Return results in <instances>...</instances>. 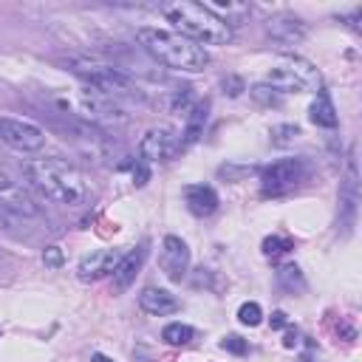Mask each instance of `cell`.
I'll return each instance as SVG.
<instances>
[{
	"label": "cell",
	"mask_w": 362,
	"mask_h": 362,
	"mask_svg": "<svg viewBox=\"0 0 362 362\" xmlns=\"http://www.w3.org/2000/svg\"><path fill=\"white\" fill-rule=\"evenodd\" d=\"M25 175L31 181V187L51 204L59 206H82L90 201L93 189L85 178V173L57 156H45V158H28L25 161Z\"/></svg>",
	"instance_id": "1"
},
{
	"label": "cell",
	"mask_w": 362,
	"mask_h": 362,
	"mask_svg": "<svg viewBox=\"0 0 362 362\" xmlns=\"http://www.w3.org/2000/svg\"><path fill=\"white\" fill-rule=\"evenodd\" d=\"M136 40L164 68H173V71H181V74H201L209 65L206 48H201L198 42L181 37L178 31L141 25V28H136Z\"/></svg>",
	"instance_id": "2"
},
{
	"label": "cell",
	"mask_w": 362,
	"mask_h": 362,
	"mask_svg": "<svg viewBox=\"0 0 362 362\" xmlns=\"http://www.w3.org/2000/svg\"><path fill=\"white\" fill-rule=\"evenodd\" d=\"M164 17L178 28L181 37L204 45H226L235 31L232 23H226L221 14H215L209 6L204 3H189V0H178L164 6Z\"/></svg>",
	"instance_id": "3"
},
{
	"label": "cell",
	"mask_w": 362,
	"mask_h": 362,
	"mask_svg": "<svg viewBox=\"0 0 362 362\" xmlns=\"http://www.w3.org/2000/svg\"><path fill=\"white\" fill-rule=\"evenodd\" d=\"M71 71L74 76L82 79L85 88L107 96V99H116V102H144V90L119 68L113 65H105V62H96V59H71Z\"/></svg>",
	"instance_id": "4"
},
{
	"label": "cell",
	"mask_w": 362,
	"mask_h": 362,
	"mask_svg": "<svg viewBox=\"0 0 362 362\" xmlns=\"http://www.w3.org/2000/svg\"><path fill=\"white\" fill-rule=\"evenodd\" d=\"M266 85H272L277 93H308V90H320L322 76L320 71L303 59V57H283L280 62H274L266 74Z\"/></svg>",
	"instance_id": "5"
},
{
	"label": "cell",
	"mask_w": 362,
	"mask_h": 362,
	"mask_svg": "<svg viewBox=\"0 0 362 362\" xmlns=\"http://www.w3.org/2000/svg\"><path fill=\"white\" fill-rule=\"evenodd\" d=\"M68 107L74 110V116L90 127H113V124H124L127 122V113H124V105L116 102V99H107L90 88H82L74 99H68Z\"/></svg>",
	"instance_id": "6"
},
{
	"label": "cell",
	"mask_w": 362,
	"mask_h": 362,
	"mask_svg": "<svg viewBox=\"0 0 362 362\" xmlns=\"http://www.w3.org/2000/svg\"><path fill=\"white\" fill-rule=\"evenodd\" d=\"M184 150L181 144V136L175 127L170 124H158V127H150L141 141H139V158L147 161V164H161V161H173L178 153Z\"/></svg>",
	"instance_id": "7"
},
{
	"label": "cell",
	"mask_w": 362,
	"mask_h": 362,
	"mask_svg": "<svg viewBox=\"0 0 362 362\" xmlns=\"http://www.w3.org/2000/svg\"><path fill=\"white\" fill-rule=\"evenodd\" d=\"M303 178H305L303 158H277L260 170V189H263V195H283V192L294 189Z\"/></svg>",
	"instance_id": "8"
},
{
	"label": "cell",
	"mask_w": 362,
	"mask_h": 362,
	"mask_svg": "<svg viewBox=\"0 0 362 362\" xmlns=\"http://www.w3.org/2000/svg\"><path fill=\"white\" fill-rule=\"evenodd\" d=\"M0 141L17 153H40L45 147V130L25 119L0 116Z\"/></svg>",
	"instance_id": "9"
},
{
	"label": "cell",
	"mask_w": 362,
	"mask_h": 362,
	"mask_svg": "<svg viewBox=\"0 0 362 362\" xmlns=\"http://www.w3.org/2000/svg\"><path fill=\"white\" fill-rule=\"evenodd\" d=\"M0 209L11 212V215H20V218H34L40 215V206L37 201L28 195V189L23 184H17L8 173L0 170Z\"/></svg>",
	"instance_id": "10"
},
{
	"label": "cell",
	"mask_w": 362,
	"mask_h": 362,
	"mask_svg": "<svg viewBox=\"0 0 362 362\" xmlns=\"http://www.w3.org/2000/svg\"><path fill=\"white\" fill-rule=\"evenodd\" d=\"M158 266L170 280H181L189 269V246L178 238V235H167L161 240V252H158Z\"/></svg>",
	"instance_id": "11"
},
{
	"label": "cell",
	"mask_w": 362,
	"mask_h": 362,
	"mask_svg": "<svg viewBox=\"0 0 362 362\" xmlns=\"http://www.w3.org/2000/svg\"><path fill=\"white\" fill-rule=\"evenodd\" d=\"M119 257L122 255L116 249H96V252H90V255H85L79 260L76 277L82 283H96V280H102V277H107L113 272V266L119 263Z\"/></svg>",
	"instance_id": "12"
},
{
	"label": "cell",
	"mask_w": 362,
	"mask_h": 362,
	"mask_svg": "<svg viewBox=\"0 0 362 362\" xmlns=\"http://www.w3.org/2000/svg\"><path fill=\"white\" fill-rule=\"evenodd\" d=\"M144 257H147V240L139 243V246H133L130 252H124V255L119 257V263H116L113 272H110V277H113V291L130 288V283L136 280V274H139L141 266H144Z\"/></svg>",
	"instance_id": "13"
},
{
	"label": "cell",
	"mask_w": 362,
	"mask_h": 362,
	"mask_svg": "<svg viewBox=\"0 0 362 362\" xmlns=\"http://www.w3.org/2000/svg\"><path fill=\"white\" fill-rule=\"evenodd\" d=\"M139 308H141L144 314H150V317H167V314H175V311L181 308V303H178V297L170 294L167 288L147 286V288H141V294H139Z\"/></svg>",
	"instance_id": "14"
},
{
	"label": "cell",
	"mask_w": 362,
	"mask_h": 362,
	"mask_svg": "<svg viewBox=\"0 0 362 362\" xmlns=\"http://www.w3.org/2000/svg\"><path fill=\"white\" fill-rule=\"evenodd\" d=\"M266 31L277 40V42H303L305 40V23L300 20V17H294V14H274V17H269V23H266Z\"/></svg>",
	"instance_id": "15"
},
{
	"label": "cell",
	"mask_w": 362,
	"mask_h": 362,
	"mask_svg": "<svg viewBox=\"0 0 362 362\" xmlns=\"http://www.w3.org/2000/svg\"><path fill=\"white\" fill-rule=\"evenodd\" d=\"M356 161H354V150H351V158H348V178L339 189V226L351 229L354 223V215H356Z\"/></svg>",
	"instance_id": "16"
},
{
	"label": "cell",
	"mask_w": 362,
	"mask_h": 362,
	"mask_svg": "<svg viewBox=\"0 0 362 362\" xmlns=\"http://www.w3.org/2000/svg\"><path fill=\"white\" fill-rule=\"evenodd\" d=\"M184 204L192 215L206 218L218 209V192L209 184H189V187H184Z\"/></svg>",
	"instance_id": "17"
},
{
	"label": "cell",
	"mask_w": 362,
	"mask_h": 362,
	"mask_svg": "<svg viewBox=\"0 0 362 362\" xmlns=\"http://www.w3.org/2000/svg\"><path fill=\"white\" fill-rule=\"evenodd\" d=\"M206 116H209V105L206 102H198L187 110V124H184V133H181V144L189 147L195 144L201 136H204V127H206Z\"/></svg>",
	"instance_id": "18"
},
{
	"label": "cell",
	"mask_w": 362,
	"mask_h": 362,
	"mask_svg": "<svg viewBox=\"0 0 362 362\" xmlns=\"http://www.w3.org/2000/svg\"><path fill=\"white\" fill-rule=\"evenodd\" d=\"M308 119L317 124V127H337V110H334V105H331V99H328V93H317V99L311 102V107H308Z\"/></svg>",
	"instance_id": "19"
},
{
	"label": "cell",
	"mask_w": 362,
	"mask_h": 362,
	"mask_svg": "<svg viewBox=\"0 0 362 362\" xmlns=\"http://www.w3.org/2000/svg\"><path fill=\"white\" fill-rule=\"evenodd\" d=\"M161 339L167 345H173V348H181V345H189L195 339V328L187 325V322H170V325H164Z\"/></svg>",
	"instance_id": "20"
},
{
	"label": "cell",
	"mask_w": 362,
	"mask_h": 362,
	"mask_svg": "<svg viewBox=\"0 0 362 362\" xmlns=\"http://www.w3.org/2000/svg\"><path fill=\"white\" fill-rule=\"evenodd\" d=\"M277 280H280V286L286 288V291H303L305 288V280H303V272L294 266V263H286V266H280V272H277Z\"/></svg>",
	"instance_id": "21"
},
{
	"label": "cell",
	"mask_w": 362,
	"mask_h": 362,
	"mask_svg": "<svg viewBox=\"0 0 362 362\" xmlns=\"http://www.w3.org/2000/svg\"><path fill=\"white\" fill-rule=\"evenodd\" d=\"M238 320L243 322V325H249V328H255V325H260L263 322V308H260V303H243L240 308H238Z\"/></svg>",
	"instance_id": "22"
},
{
	"label": "cell",
	"mask_w": 362,
	"mask_h": 362,
	"mask_svg": "<svg viewBox=\"0 0 362 362\" xmlns=\"http://www.w3.org/2000/svg\"><path fill=\"white\" fill-rule=\"evenodd\" d=\"M297 136H300V127H297V124H274V127H272V141H274L277 147L291 144Z\"/></svg>",
	"instance_id": "23"
},
{
	"label": "cell",
	"mask_w": 362,
	"mask_h": 362,
	"mask_svg": "<svg viewBox=\"0 0 362 362\" xmlns=\"http://www.w3.org/2000/svg\"><path fill=\"white\" fill-rule=\"evenodd\" d=\"M288 249H294V243H291L288 238L269 235V238L263 240V255H266V257H277V255H283V252H288Z\"/></svg>",
	"instance_id": "24"
},
{
	"label": "cell",
	"mask_w": 362,
	"mask_h": 362,
	"mask_svg": "<svg viewBox=\"0 0 362 362\" xmlns=\"http://www.w3.org/2000/svg\"><path fill=\"white\" fill-rule=\"evenodd\" d=\"M252 96L260 102V105H280V93L272 88V85H252Z\"/></svg>",
	"instance_id": "25"
},
{
	"label": "cell",
	"mask_w": 362,
	"mask_h": 362,
	"mask_svg": "<svg viewBox=\"0 0 362 362\" xmlns=\"http://www.w3.org/2000/svg\"><path fill=\"white\" fill-rule=\"evenodd\" d=\"M221 348H223V351H229V354L243 356V354L249 351V342H246L243 337H238V334H229V337H223V339H221Z\"/></svg>",
	"instance_id": "26"
},
{
	"label": "cell",
	"mask_w": 362,
	"mask_h": 362,
	"mask_svg": "<svg viewBox=\"0 0 362 362\" xmlns=\"http://www.w3.org/2000/svg\"><path fill=\"white\" fill-rule=\"evenodd\" d=\"M62 249L59 246H45V252H42V263L45 266H51V269H59L62 266Z\"/></svg>",
	"instance_id": "27"
},
{
	"label": "cell",
	"mask_w": 362,
	"mask_h": 362,
	"mask_svg": "<svg viewBox=\"0 0 362 362\" xmlns=\"http://www.w3.org/2000/svg\"><path fill=\"white\" fill-rule=\"evenodd\" d=\"M223 88H229V96H240L243 82H240L238 76H229V79H223Z\"/></svg>",
	"instance_id": "28"
},
{
	"label": "cell",
	"mask_w": 362,
	"mask_h": 362,
	"mask_svg": "<svg viewBox=\"0 0 362 362\" xmlns=\"http://www.w3.org/2000/svg\"><path fill=\"white\" fill-rule=\"evenodd\" d=\"M288 320H286V311H274L272 314V328H286Z\"/></svg>",
	"instance_id": "29"
},
{
	"label": "cell",
	"mask_w": 362,
	"mask_h": 362,
	"mask_svg": "<svg viewBox=\"0 0 362 362\" xmlns=\"http://www.w3.org/2000/svg\"><path fill=\"white\" fill-rule=\"evenodd\" d=\"M283 345H286V348H294V345H297V331H286Z\"/></svg>",
	"instance_id": "30"
},
{
	"label": "cell",
	"mask_w": 362,
	"mask_h": 362,
	"mask_svg": "<svg viewBox=\"0 0 362 362\" xmlns=\"http://www.w3.org/2000/svg\"><path fill=\"white\" fill-rule=\"evenodd\" d=\"M90 362H113V359H110V356H105V354H99V351H96V354H93V356H90Z\"/></svg>",
	"instance_id": "31"
}]
</instances>
